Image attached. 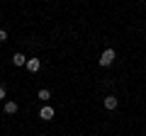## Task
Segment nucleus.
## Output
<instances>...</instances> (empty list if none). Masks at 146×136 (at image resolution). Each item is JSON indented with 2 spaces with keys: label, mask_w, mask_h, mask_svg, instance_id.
<instances>
[{
  "label": "nucleus",
  "mask_w": 146,
  "mask_h": 136,
  "mask_svg": "<svg viewBox=\"0 0 146 136\" xmlns=\"http://www.w3.org/2000/svg\"><path fill=\"white\" fill-rule=\"evenodd\" d=\"M27 61H29V58H25V53H15V56H12V63H15V66H27Z\"/></svg>",
  "instance_id": "obj_5"
},
{
  "label": "nucleus",
  "mask_w": 146,
  "mask_h": 136,
  "mask_svg": "<svg viewBox=\"0 0 146 136\" xmlns=\"http://www.w3.org/2000/svg\"><path fill=\"white\" fill-rule=\"evenodd\" d=\"M102 105H105V110H117V97L115 95H107L102 100Z\"/></svg>",
  "instance_id": "obj_4"
},
{
  "label": "nucleus",
  "mask_w": 146,
  "mask_h": 136,
  "mask_svg": "<svg viewBox=\"0 0 146 136\" xmlns=\"http://www.w3.org/2000/svg\"><path fill=\"white\" fill-rule=\"evenodd\" d=\"M25 68H27V71H29V73H36V71L42 68V61H39V58H29Z\"/></svg>",
  "instance_id": "obj_3"
},
{
  "label": "nucleus",
  "mask_w": 146,
  "mask_h": 136,
  "mask_svg": "<svg viewBox=\"0 0 146 136\" xmlns=\"http://www.w3.org/2000/svg\"><path fill=\"white\" fill-rule=\"evenodd\" d=\"M36 97L42 100V102H46V100H51V90H46V88H42L39 92H36Z\"/></svg>",
  "instance_id": "obj_6"
},
{
  "label": "nucleus",
  "mask_w": 146,
  "mask_h": 136,
  "mask_svg": "<svg viewBox=\"0 0 146 136\" xmlns=\"http://www.w3.org/2000/svg\"><path fill=\"white\" fill-rule=\"evenodd\" d=\"M39 117H42L44 121H49V119H54V107H49V105H44L42 110H39Z\"/></svg>",
  "instance_id": "obj_2"
},
{
  "label": "nucleus",
  "mask_w": 146,
  "mask_h": 136,
  "mask_svg": "<svg viewBox=\"0 0 146 136\" xmlns=\"http://www.w3.org/2000/svg\"><path fill=\"white\" fill-rule=\"evenodd\" d=\"M7 39V34H5V29H0V42H5Z\"/></svg>",
  "instance_id": "obj_8"
},
{
  "label": "nucleus",
  "mask_w": 146,
  "mask_h": 136,
  "mask_svg": "<svg viewBox=\"0 0 146 136\" xmlns=\"http://www.w3.org/2000/svg\"><path fill=\"white\" fill-rule=\"evenodd\" d=\"M15 112H17V102L7 100V102H5V114H15Z\"/></svg>",
  "instance_id": "obj_7"
},
{
  "label": "nucleus",
  "mask_w": 146,
  "mask_h": 136,
  "mask_svg": "<svg viewBox=\"0 0 146 136\" xmlns=\"http://www.w3.org/2000/svg\"><path fill=\"white\" fill-rule=\"evenodd\" d=\"M0 100H5V88L0 85Z\"/></svg>",
  "instance_id": "obj_9"
},
{
  "label": "nucleus",
  "mask_w": 146,
  "mask_h": 136,
  "mask_svg": "<svg viewBox=\"0 0 146 136\" xmlns=\"http://www.w3.org/2000/svg\"><path fill=\"white\" fill-rule=\"evenodd\" d=\"M115 56H117V53H115V49H105V51H102V56L98 58V63H100L102 68H107V66H112V63H115Z\"/></svg>",
  "instance_id": "obj_1"
}]
</instances>
